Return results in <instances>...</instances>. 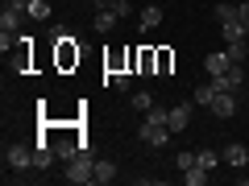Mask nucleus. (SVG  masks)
<instances>
[{
	"instance_id": "obj_1",
	"label": "nucleus",
	"mask_w": 249,
	"mask_h": 186,
	"mask_svg": "<svg viewBox=\"0 0 249 186\" xmlns=\"http://www.w3.org/2000/svg\"><path fill=\"white\" fill-rule=\"evenodd\" d=\"M67 182L71 186H83V182H96V157H91V149H79L71 161H67Z\"/></svg>"
},
{
	"instance_id": "obj_2",
	"label": "nucleus",
	"mask_w": 249,
	"mask_h": 186,
	"mask_svg": "<svg viewBox=\"0 0 249 186\" xmlns=\"http://www.w3.org/2000/svg\"><path fill=\"white\" fill-rule=\"evenodd\" d=\"M142 137L145 145H154V149H162V145H170L175 141V133H170V124H154V120H142Z\"/></svg>"
},
{
	"instance_id": "obj_3",
	"label": "nucleus",
	"mask_w": 249,
	"mask_h": 186,
	"mask_svg": "<svg viewBox=\"0 0 249 186\" xmlns=\"http://www.w3.org/2000/svg\"><path fill=\"white\" fill-rule=\"evenodd\" d=\"M4 166H13V170H34V149H29L25 141H9V149H4Z\"/></svg>"
},
{
	"instance_id": "obj_4",
	"label": "nucleus",
	"mask_w": 249,
	"mask_h": 186,
	"mask_svg": "<svg viewBox=\"0 0 249 186\" xmlns=\"http://www.w3.org/2000/svg\"><path fill=\"white\" fill-rule=\"evenodd\" d=\"M212 83H216V91H232V95H237L241 83H245V71H241V62H232L224 75H212Z\"/></svg>"
},
{
	"instance_id": "obj_5",
	"label": "nucleus",
	"mask_w": 249,
	"mask_h": 186,
	"mask_svg": "<svg viewBox=\"0 0 249 186\" xmlns=\"http://www.w3.org/2000/svg\"><path fill=\"white\" fill-rule=\"evenodd\" d=\"M208 112L220 116V120H232V116H237V95H232V91H216V99H212Z\"/></svg>"
},
{
	"instance_id": "obj_6",
	"label": "nucleus",
	"mask_w": 249,
	"mask_h": 186,
	"mask_svg": "<svg viewBox=\"0 0 249 186\" xmlns=\"http://www.w3.org/2000/svg\"><path fill=\"white\" fill-rule=\"evenodd\" d=\"M191 108H196V99H191V104H175V108H170V133H183L187 124H191Z\"/></svg>"
},
{
	"instance_id": "obj_7",
	"label": "nucleus",
	"mask_w": 249,
	"mask_h": 186,
	"mask_svg": "<svg viewBox=\"0 0 249 186\" xmlns=\"http://www.w3.org/2000/svg\"><path fill=\"white\" fill-rule=\"evenodd\" d=\"M220 161H224V166H249V149H245V145H237V141H232V145H224V153H220Z\"/></svg>"
},
{
	"instance_id": "obj_8",
	"label": "nucleus",
	"mask_w": 249,
	"mask_h": 186,
	"mask_svg": "<svg viewBox=\"0 0 249 186\" xmlns=\"http://www.w3.org/2000/svg\"><path fill=\"white\" fill-rule=\"evenodd\" d=\"M116 21H121V17H116V13H112V4H108V9H100L96 17H91V29H96V33H112V29H116Z\"/></svg>"
},
{
	"instance_id": "obj_9",
	"label": "nucleus",
	"mask_w": 249,
	"mask_h": 186,
	"mask_svg": "<svg viewBox=\"0 0 249 186\" xmlns=\"http://www.w3.org/2000/svg\"><path fill=\"white\" fill-rule=\"evenodd\" d=\"M21 17H25V9L4 4V13H0V29H4V33H17V29H21Z\"/></svg>"
},
{
	"instance_id": "obj_10",
	"label": "nucleus",
	"mask_w": 249,
	"mask_h": 186,
	"mask_svg": "<svg viewBox=\"0 0 249 186\" xmlns=\"http://www.w3.org/2000/svg\"><path fill=\"white\" fill-rule=\"evenodd\" d=\"M229 66H232V58H229V54H208V58H204V71H208V79H212V75H224Z\"/></svg>"
},
{
	"instance_id": "obj_11",
	"label": "nucleus",
	"mask_w": 249,
	"mask_h": 186,
	"mask_svg": "<svg viewBox=\"0 0 249 186\" xmlns=\"http://www.w3.org/2000/svg\"><path fill=\"white\" fill-rule=\"evenodd\" d=\"M220 37H224V42H245L249 29L241 25V21H220Z\"/></svg>"
},
{
	"instance_id": "obj_12",
	"label": "nucleus",
	"mask_w": 249,
	"mask_h": 186,
	"mask_svg": "<svg viewBox=\"0 0 249 186\" xmlns=\"http://www.w3.org/2000/svg\"><path fill=\"white\" fill-rule=\"evenodd\" d=\"M191 99H196V108H212V99H216V83H212V79H208V83H199Z\"/></svg>"
},
{
	"instance_id": "obj_13",
	"label": "nucleus",
	"mask_w": 249,
	"mask_h": 186,
	"mask_svg": "<svg viewBox=\"0 0 249 186\" xmlns=\"http://www.w3.org/2000/svg\"><path fill=\"white\" fill-rule=\"evenodd\" d=\"M50 4L46 0H25V17H34V21H50Z\"/></svg>"
},
{
	"instance_id": "obj_14",
	"label": "nucleus",
	"mask_w": 249,
	"mask_h": 186,
	"mask_svg": "<svg viewBox=\"0 0 249 186\" xmlns=\"http://www.w3.org/2000/svg\"><path fill=\"white\" fill-rule=\"evenodd\" d=\"M158 25H162V9H158V4H145V9H142V29L150 33V29H158Z\"/></svg>"
},
{
	"instance_id": "obj_15",
	"label": "nucleus",
	"mask_w": 249,
	"mask_h": 186,
	"mask_svg": "<svg viewBox=\"0 0 249 186\" xmlns=\"http://www.w3.org/2000/svg\"><path fill=\"white\" fill-rule=\"evenodd\" d=\"M96 182H100V186L116 182V161H96Z\"/></svg>"
},
{
	"instance_id": "obj_16",
	"label": "nucleus",
	"mask_w": 249,
	"mask_h": 186,
	"mask_svg": "<svg viewBox=\"0 0 249 186\" xmlns=\"http://www.w3.org/2000/svg\"><path fill=\"white\" fill-rule=\"evenodd\" d=\"M133 62H137V66H142V75L158 71V54H154V50H142V54H133Z\"/></svg>"
},
{
	"instance_id": "obj_17",
	"label": "nucleus",
	"mask_w": 249,
	"mask_h": 186,
	"mask_svg": "<svg viewBox=\"0 0 249 186\" xmlns=\"http://www.w3.org/2000/svg\"><path fill=\"white\" fill-rule=\"evenodd\" d=\"M129 104H133L137 112L145 116V112H150V108H154V95H150V91H133V99H129Z\"/></svg>"
},
{
	"instance_id": "obj_18",
	"label": "nucleus",
	"mask_w": 249,
	"mask_h": 186,
	"mask_svg": "<svg viewBox=\"0 0 249 186\" xmlns=\"http://www.w3.org/2000/svg\"><path fill=\"white\" fill-rule=\"evenodd\" d=\"M175 166L183 170V174H187V170H191V166H199V157H196V149H183V153H178V157H175Z\"/></svg>"
},
{
	"instance_id": "obj_19",
	"label": "nucleus",
	"mask_w": 249,
	"mask_h": 186,
	"mask_svg": "<svg viewBox=\"0 0 249 186\" xmlns=\"http://www.w3.org/2000/svg\"><path fill=\"white\" fill-rule=\"evenodd\" d=\"M183 178H187V186H204V182H208V170H204V166H191Z\"/></svg>"
},
{
	"instance_id": "obj_20",
	"label": "nucleus",
	"mask_w": 249,
	"mask_h": 186,
	"mask_svg": "<svg viewBox=\"0 0 249 186\" xmlns=\"http://www.w3.org/2000/svg\"><path fill=\"white\" fill-rule=\"evenodd\" d=\"M196 157H199V166H204V170H216L220 153H216V149H196Z\"/></svg>"
},
{
	"instance_id": "obj_21",
	"label": "nucleus",
	"mask_w": 249,
	"mask_h": 186,
	"mask_svg": "<svg viewBox=\"0 0 249 186\" xmlns=\"http://www.w3.org/2000/svg\"><path fill=\"white\" fill-rule=\"evenodd\" d=\"M224 54H229L232 62H245V54H249V50H245V42H229V50H224Z\"/></svg>"
},
{
	"instance_id": "obj_22",
	"label": "nucleus",
	"mask_w": 249,
	"mask_h": 186,
	"mask_svg": "<svg viewBox=\"0 0 249 186\" xmlns=\"http://www.w3.org/2000/svg\"><path fill=\"white\" fill-rule=\"evenodd\" d=\"M216 21H237V4H216Z\"/></svg>"
},
{
	"instance_id": "obj_23",
	"label": "nucleus",
	"mask_w": 249,
	"mask_h": 186,
	"mask_svg": "<svg viewBox=\"0 0 249 186\" xmlns=\"http://www.w3.org/2000/svg\"><path fill=\"white\" fill-rule=\"evenodd\" d=\"M112 13H116V17H133V4H129V0H112Z\"/></svg>"
},
{
	"instance_id": "obj_24",
	"label": "nucleus",
	"mask_w": 249,
	"mask_h": 186,
	"mask_svg": "<svg viewBox=\"0 0 249 186\" xmlns=\"http://www.w3.org/2000/svg\"><path fill=\"white\" fill-rule=\"evenodd\" d=\"M237 21L249 29V0H241V4H237Z\"/></svg>"
},
{
	"instance_id": "obj_25",
	"label": "nucleus",
	"mask_w": 249,
	"mask_h": 186,
	"mask_svg": "<svg viewBox=\"0 0 249 186\" xmlns=\"http://www.w3.org/2000/svg\"><path fill=\"white\" fill-rule=\"evenodd\" d=\"M170 71V50H158V75Z\"/></svg>"
},
{
	"instance_id": "obj_26",
	"label": "nucleus",
	"mask_w": 249,
	"mask_h": 186,
	"mask_svg": "<svg viewBox=\"0 0 249 186\" xmlns=\"http://www.w3.org/2000/svg\"><path fill=\"white\" fill-rule=\"evenodd\" d=\"M112 87H116V91H129V75L116 71V75H112Z\"/></svg>"
},
{
	"instance_id": "obj_27",
	"label": "nucleus",
	"mask_w": 249,
	"mask_h": 186,
	"mask_svg": "<svg viewBox=\"0 0 249 186\" xmlns=\"http://www.w3.org/2000/svg\"><path fill=\"white\" fill-rule=\"evenodd\" d=\"M245 149H249V145H245Z\"/></svg>"
}]
</instances>
